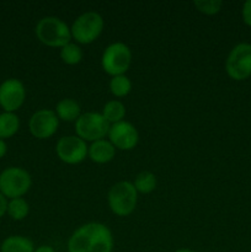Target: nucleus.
<instances>
[{"instance_id":"1","label":"nucleus","mask_w":251,"mask_h":252,"mask_svg":"<svg viewBox=\"0 0 251 252\" xmlns=\"http://www.w3.org/2000/svg\"><path fill=\"white\" fill-rule=\"evenodd\" d=\"M66 248L68 252H112V231L97 221L83 224L71 234Z\"/></svg>"},{"instance_id":"2","label":"nucleus","mask_w":251,"mask_h":252,"mask_svg":"<svg viewBox=\"0 0 251 252\" xmlns=\"http://www.w3.org/2000/svg\"><path fill=\"white\" fill-rule=\"evenodd\" d=\"M34 33L42 44L51 48H62L71 41L70 27L56 16L42 17L34 27Z\"/></svg>"},{"instance_id":"3","label":"nucleus","mask_w":251,"mask_h":252,"mask_svg":"<svg viewBox=\"0 0 251 252\" xmlns=\"http://www.w3.org/2000/svg\"><path fill=\"white\" fill-rule=\"evenodd\" d=\"M107 202L115 216L128 217L137 208L138 192L132 182L120 181L108 191Z\"/></svg>"},{"instance_id":"4","label":"nucleus","mask_w":251,"mask_h":252,"mask_svg":"<svg viewBox=\"0 0 251 252\" xmlns=\"http://www.w3.org/2000/svg\"><path fill=\"white\" fill-rule=\"evenodd\" d=\"M132 63V52L123 42L108 44L101 56V66L106 74L113 78L126 75Z\"/></svg>"},{"instance_id":"5","label":"nucleus","mask_w":251,"mask_h":252,"mask_svg":"<svg viewBox=\"0 0 251 252\" xmlns=\"http://www.w3.org/2000/svg\"><path fill=\"white\" fill-rule=\"evenodd\" d=\"M105 26L103 17L96 11H86L74 20L70 26L71 38L79 44H90L101 36Z\"/></svg>"},{"instance_id":"6","label":"nucleus","mask_w":251,"mask_h":252,"mask_svg":"<svg viewBox=\"0 0 251 252\" xmlns=\"http://www.w3.org/2000/svg\"><path fill=\"white\" fill-rule=\"evenodd\" d=\"M31 186V175L22 167H7L0 174V193L6 198H21L30 191Z\"/></svg>"},{"instance_id":"7","label":"nucleus","mask_w":251,"mask_h":252,"mask_svg":"<svg viewBox=\"0 0 251 252\" xmlns=\"http://www.w3.org/2000/svg\"><path fill=\"white\" fill-rule=\"evenodd\" d=\"M111 125L98 112L81 113L75 121V133L84 142H97L105 139Z\"/></svg>"},{"instance_id":"8","label":"nucleus","mask_w":251,"mask_h":252,"mask_svg":"<svg viewBox=\"0 0 251 252\" xmlns=\"http://www.w3.org/2000/svg\"><path fill=\"white\" fill-rule=\"evenodd\" d=\"M225 70L236 81L245 80L251 75V44L239 43L231 49L225 62Z\"/></svg>"},{"instance_id":"9","label":"nucleus","mask_w":251,"mask_h":252,"mask_svg":"<svg viewBox=\"0 0 251 252\" xmlns=\"http://www.w3.org/2000/svg\"><path fill=\"white\" fill-rule=\"evenodd\" d=\"M89 147L78 135H65L57 142L56 153L61 161L68 165H78L88 157Z\"/></svg>"},{"instance_id":"10","label":"nucleus","mask_w":251,"mask_h":252,"mask_svg":"<svg viewBox=\"0 0 251 252\" xmlns=\"http://www.w3.org/2000/svg\"><path fill=\"white\" fill-rule=\"evenodd\" d=\"M59 127V118L56 112L47 108L36 111L29 122L30 133L37 139H48L56 134Z\"/></svg>"},{"instance_id":"11","label":"nucleus","mask_w":251,"mask_h":252,"mask_svg":"<svg viewBox=\"0 0 251 252\" xmlns=\"http://www.w3.org/2000/svg\"><path fill=\"white\" fill-rule=\"evenodd\" d=\"M107 137L116 149L126 152L134 149L139 142V133L137 128L127 121H121L111 125Z\"/></svg>"},{"instance_id":"12","label":"nucleus","mask_w":251,"mask_h":252,"mask_svg":"<svg viewBox=\"0 0 251 252\" xmlns=\"http://www.w3.org/2000/svg\"><path fill=\"white\" fill-rule=\"evenodd\" d=\"M26 98V89L19 79H7L0 85V106L5 112H14L19 110Z\"/></svg>"},{"instance_id":"13","label":"nucleus","mask_w":251,"mask_h":252,"mask_svg":"<svg viewBox=\"0 0 251 252\" xmlns=\"http://www.w3.org/2000/svg\"><path fill=\"white\" fill-rule=\"evenodd\" d=\"M116 150L110 140L101 139L89 145L88 158L95 164H107L116 157Z\"/></svg>"},{"instance_id":"14","label":"nucleus","mask_w":251,"mask_h":252,"mask_svg":"<svg viewBox=\"0 0 251 252\" xmlns=\"http://www.w3.org/2000/svg\"><path fill=\"white\" fill-rule=\"evenodd\" d=\"M57 117L63 122H75L81 115V107L73 98H62L56 106Z\"/></svg>"},{"instance_id":"15","label":"nucleus","mask_w":251,"mask_h":252,"mask_svg":"<svg viewBox=\"0 0 251 252\" xmlns=\"http://www.w3.org/2000/svg\"><path fill=\"white\" fill-rule=\"evenodd\" d=\"M34 245L31 239L22 235H11L0 245V252H33Z\"/></svg>"},{"instance_id":"16","label":"nucleus","mask_w":251,"mask_h":252,"mask_svg":"<svg viewBox=\"0 0 251 252\" xmlns=\"http://www.w3.org/2000/svg\"><path fill=\"white\" fill-rule=\"evenodd\" d=\"M20 128V120L16 113L4 112L0 115V139L14 137Z\"/></svg>"},{"instance_id":"17","label":"nucleus","mask_w":251,"mask_h":252,"mask_svg":"<svg viewBox=\"0 0 251 252\" xmlns=\"http://www.w3.org/2000/svg\"><path fill=\"white\" fill-rule=\"evenodd\" d=\"M101 115L110 125H115L121 121H125L123 118L126 117V106L118 100H111L105 103Z\"/></svg>"},{"instance_id":"18","label":"nucleus","mask_w":251,"mask_h":252,"mask_svg":"<svg viewBox=\"0 0 251 252\" xmlns=\"http://www.w3.org/2000/svg\"><path fill=\"white\" fill-rule=\"evenodd\" d=\"M133 186L135 187L138 193L149 194L157 189V180L153 172L150 171H142L135 176L134 181L132 182Z\"/></svg>"},{"instance_id":"19","label":"nucleus","mask_w":251,"mask_h":252,"mask_svg":"<svg viewBox=\"0 0 251 252\" xmlns=\"http://www.w3.org/2000/svg\"><path fill=\"white\" fill-rule=\"evenodd\" d=\"M59 56H61L62 62L66 65H76L83 61L84 54L79 44L70 42V43L62 47Z\"/></svg>"},{"instance_id":"20","label":"nucleus","mask_w":251,"mask_h":252,"mask_svg":"<svg viewBox=\"0 0 251 252\" xmlns=\"http://www.w3.org/2000/svg\"><path fill=\"white\" fill-rule=\"evenodd\" d=\"M6 213L14 220H24L29 216L30 206L26 199H24L22 197L21 198L10 199V202H7Z\"/></svg>"},{"instance_id":"21","label":"nucleus","mask_w":251,"mask_h":252,"mask_svg":"<svg viewBox=\"0 0 251 252\" xmlns=\"http://www.w3.org/2000/svg\"><path fill=\"white\" fill-rule=\"evenodd\" d=\"M110 91L115 97H126L132 90V81L127 75L113 76L110 80Z\"/></svg>"},{"instance_id":"22","label":"nucleus","mask_w":251,"mask_h":252,"mask_svg":"<svg viewBox=\"0 0 251 252\" xmlns=\"http://www.w3.org/2000/svg\"><path fill=\"white\" fill-rule=\"evenodd\" d=\"M193 5L201 14L212 16L220 11L223 2L220 0H196Z\"/></svg>"},{"instance_id":"23","label":"nucleus","mask_w":251,"mask_h":252,"mask_svg":"<svg viewBox=\"0 0 251 252\" xmlns=\"http://www.w3.org/2000/svg\"><path fill=\"white\" fill-rule=\"evenodd\" d=\"M243 19H244V22L251 27V0H248V1L244 4Z\"/></svg>"},{"instance_id":"24","label":"nucleus","mask_w":251,"mask_h":252,"mask_svg":"<svg viewBox=\"0 0 251 252\" xmlns=\"http://www.w3.org/2000/svg\"><path fill=\"white\" fill-rule=\"evenodd\" d=\"M7 211V198L2 193H0V218L4 217Z\"/></svg>"},{"instance_id":"25","label":"nucleus","mask_w":251,"mask_h":252,"mask_svg":"<svg viewBox=\"0 0 251 252\" xmlns=\"http://www.w3.org/2000/svg\"><path fill=\"white\" fill-rule=\"evenodd\" d=\"M7 153V145L5 143V140L0 139V159L5 157V154Z\"/></svg>"},{"instance_id":"26","label":"nucleus","mask_w":251,"mask_h":252,"mask_svg":"<svg viewBox=\"0 0 251 252\" xmlns=\"http://www.w3.org/2000/svg\"><path fill=\"white\" fill-rule=\"evenodd\" d=\"M33 252H56V250H54L52 246H48V245H42L39 246V248L34 249Z\"/></svg>"},{"instance_id":"27","label":"nucleus","mask_w":251,"mask_h":252,"mask_svg":"<svg viewBox=\"0 0 251 252\" xmlns=\"http://www.w3.org/2000/svg\"><path fill=\"white\" fill-rule=\"evenodd\" d=\"M174 252H196L194 250H191V249H179V250Z\"/></svg>"}]
</instances>
